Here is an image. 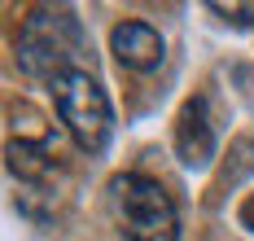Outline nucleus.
Returning <instances> with one entry per match:
<instances>
[{"label": "nucleus", "instance_id": "obj_3", "mask_svg": "<svg viewBox=\"0 0 254 241\" xmlns=\"http://www.w3.org/2000/svg\"><path fill=\"white\" fill-rule=\"evenodd\" d=\"M49 97L57 119L66 123V132L83 154H101L114 136V106L105 97L101 79L92 70H66L49 83Z\"/></svg>", "mask_w": 254, "mask_h": 241}, {"label": "nucleus", "instance_id": "obj_7", "mask_svg": "<svg viewBox=\"0 0 254 241\" xmlns=\"http://www.w3.org/2000/svg\"><path fill=\"white\" fill-rule=\"evenodd\" d=\"M206 9H210V13H219V22H228V27H254V0H250V4H228V0H210Z\"/></svg>", "mask_w": 254, "mask_h": 241}, {"label": "nucleus", "instance_id": "obj_5", "mask_svg": "<svg viewBox=\"0 0 254 241\" xmlns=\"http://www.w3.org/2000/svg\"><path fill=\"white\" fill-rule=\"evenodd\" d=\"M110 53L127 70H158L162 57H167V40H162L158 27L131 18V22H119V27L110 31Z\"/></svg>", "mask_w": 254, "mask_h": 241}, {"label": "nucleus", "instance_id": "obj_4", "mask_svg": "<svg viewBox=\"0 0 254 241\" xmlns=\"http://www.w3.org/2000/svg\"><path fill=\"white\" fill-rule=\"evenodd\" d=\"M4 167H9V176L13 180H22L26 193H57L53 180L62 176V162L53 158L49 140H31V136H18V140H9L4 145Z\"/></svg>", "mask_w": 254, "mask_h": 241}, {"label": "nucleus", "instance_id": "obj_6", "mask_svg": "<svg viewBox=\"0 0 254 241\" xmlns=\"http://www.w3.org/2000/svg\"><path fill=\"white\" fill-rule=\"evenodd\" d=\"M176 154L184 167L202 171L206 162L215 158V123H210V110H206V97H189L180 106L176 119Z\"/></svg>", "mask_w": 254, "mask_h": 241}, {"label": "nucleus", "instance_id": "obj_2", "mask_svg": "<svg viewBox=\"0 0 254 241\" xmlns=\"http://www.w3.org/2000/svg\"><path fill=\"white\" fill-rule=\"evenodd\" d=\"M110 215L123 241H180V211L153 176H140V171L114 176Z\"/></svg>", "mask_w": 254, "mask_h": 241}, {"label": "nucleus", "instance_id": "obj_8", "mask_svg": "<svg viewBox=\"0 0 254 241\" xmlns=\"http://www.w3.org/2000/svg\"><path fill=\"white\" fill-rule=\"evenodd\" d=\"M237 219H241V228H250V233H254V193L246 197V202H241V211H237Z\"/></svg>", "mask_w": 254, "mask_h": 241}, {"label": "nucleus", "instance_id": "obj_1", "mask_svg": "<svg viewBox=\"0 0 254 241\" xmlns=\"http://www.w3.org/2000/svg\"><path fill=\"white\" fill-rule=\"evenodd\" d=\"M13 53H18V66H22L31 79L53 83L66 70H88V31L75 18V9H62V4H40L31 9L18 27V40H13Z\"/></svg>", "mask_w": 254, "mask_h": 241}]
</instances>
